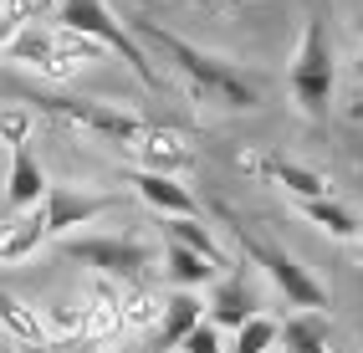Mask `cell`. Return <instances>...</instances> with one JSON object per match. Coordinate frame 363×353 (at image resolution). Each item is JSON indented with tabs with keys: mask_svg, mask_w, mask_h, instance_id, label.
Masks as SVG:
<instances>
[{
	"mask_svg": "<svg viewBox=\"0 0 363 353\" xmlns=\"http://www.w3.org/2000/svg\"><path fill=\"white\" fill-rule=\"evenodd\" d=\"M286 82H292V98L302 113L323 118L328 103H333V46H328V26L323 21H307L302 26V41H297V57H292V72H286Z\"/></svg>",
	"mask_w": 363,
	"mask_h": 353,
	"instance_id": "obj_4",
	"label": "cell"
},
{
	"mask_svg": "<svg viewBox=\"0 0 363 353\" xmlns=\"http://www.w3.org/2000/svg\"><path fill=\"white\" fill-rule=\"evenodd\" d=\"M358 256H363V230H358Z\"/></svg>",
	"mask_w": 363,
	"mask_h": 353,
	"instance_id": "obj_28",
	"label": "cell"
},
{
	"mask_svg": "<svg viewBox=\"0 0 363 353\" xmlns=\"http://www.w3.org/2000/svg\"><path fill=\"white\" fill-rule=\"evenodd\" d=\"M62 251L108 281H123V287H143V271L154 267V251L128 235H67Z\"/></svg>",
	"mask_w": 363,
	"mask_h": 353,
	"instance_id": "obj_5",
	"label": "cell"
},
{
	"mask_svg": "<svg viewBox=\"0 0 363 353\" xmlns=\"http://www.w3.org/2000/svg\"><path fill=\"white\" fill-rule=\"evenodd\" d=\"M52 184H46L41 164L31 149H11V174H6V215H26V210H41Z\"/></svg>",
	"mask_w": 363,
	"mask_h": 353,
	"instance_id": "obj_8",
	"label": "cell"
},
{
	"mask_svg": "<svg viewBox=\"0 0 363 353\" xmlns=\"http://www.w3.org/2000/svg\"><path fill=\"white\" fill-rule=\"evenodd\" d=\"M57 26L77 31V36H87V41H98L103 52H118V57L138 72L143 87H159L154 67H149V57H143V46H138V36L123 31V21H118L103 0H62V6H57Z\"/></svg>",
	"mask_w": 363,
	"mask_h": 353,
	"instance_id": "obj_2",
	"label": "cell"
},
{
	"mask_svg": "<svg viewBox=\"0 0 363 353\" xmlns=\"http://www.w3.org/2000/svg\"><path fill=\"white\" fill-rule=\"evenodd\" d=\"M128 184L149 200L164 220H195L200 215V205H195V195L184 190V184L174 179V174H149V169H138V174H128Z\"/></svg>",
	"mask_w": 363,
	"mask_h": 353,
	"instance_id": "obj_10",
	"label": "cell"
},
{
	"mask_svg": "<svg viewBox=\"0 0 363 353\" xmlns=\"http://www.w3.org/2000/svg\"><path fill=\"white\" fill-rule=\"evenodd\" d=\"M52 348H57V353H103V338H92V333H72V338H57Z\"/></svg>",
	"mask_w": 363,
	"mask_h": 353,
	"instance_id": "obj_24",
	"label": "cell"
},
{
	"mask_svg": "<svg viewBox=\"0 0 363 353\" xmlns=\"http://www.w3.org/2000/svg\"><path fill=\"white\" fill-rule=\"evenodd\" d=\"M210 318V302H200L195 292H174L164 302V327H159V353L169 348H184V338Z\"/></svg>",
	"mask_w": 363,
	"mask_h": 353,
	"instance_id": "obj_15",
	"label": "cell"
},
{
	"mask_svg": "<svg viewBox=\"0 0 363 353\" xmlns=\"http://www.w3.org/2000/svg\"><path fill=\"white\" fill-rule=\"evenodd\" d=\"M133 154H138V164H143L149 174H179V169H189V164H195L189 138L174 133V128H149V133L133 144Z\"/></svg>",
	"mask_w": 363,
	"mask_h": 353,
	"instance_id": "obj_9",
	"label": "cell"
},
{
	"mask_svg": "<svg viewBox=\"0 0 363 353\" xmlns=\"http://www.w3.org/2000/svg\"><path fill=\"white\" fill-rule=\"evenodd\" d=\"M220 333H225V327H215V323L205 318V323L195 327V333L184 338V348H179V353H230V343H225Z\"/></svg>",
	"mask_w": 363,
	"mask_h": 353,
	"instance_id": "obj_23",
	"label": "cell"
},
{
	"mask_svg": "<svg viewBox=\"0 0 363 353\" xmlns=\"http://www.w3.org/2000/svg\"><path fill=\"white\" fill-rule=\"evenodd\" d=\"M302 215H307L312 225H323L328 235H337V241H358V230H363V220L353 215V210H343L337 200H307Z\"/></svg>",
	"mask_w": 363,
	"mask_h": 353,
	"instance_id": "obj_21",
	"label": "cell"
},
{
	"mask_svg": "<svg viewBox=\"0 0 363 353\" xmlns=\"http://www.w3.org/2000/svg\"><path fill=\"white\" fill-rule=\"evenodd\" d=\"M46 235H52V225H46V210L6 215V225H0V262H6V267H21L26 256H36V251H41Z\"/></svg>",
	"mask_w": 363,
	"mask_h": 353,
	"instance_id": "obj_12",
	"label": "cell"
},
{
	"mask_svg": "<svg viewBox=\"0 0 363 353\" xmlns=\"http://www.w3.org/2000/svg\"><path fill=\"white\" fill-rule=\"evenodd\" d=\"M57 46H62V26H57V31H46V26H26L21 36H11V41H6V62L46 72V67H52V57H57Z\"/></svg>",
	"mask_w": 363,
	"mask_h": 353,
	"instance_id": "obj_17",
	"label": "cell"
},
{
	"mask_svg": "<svg viewBox=\"0 0 363 353\" xmlns=\"http://www.w3.org/2000/svg\"><path fill=\"white\" fill-rule=\"evenodd\" d=\"M0 323H6V333L16 348H41V343H52V323H46L41 308H31L26 297H16V292H0Z\"/></svg>",
	"mask_w": 363,
	"mask_h": 353,
	"instance_id": "obj_13",
	"label": "cell"
},
{
	"mask_svg": "<svg viewBox=\"0 0 363 353\" xmlns=\"http://www.w3.org/2000/svg\"><path fill=\"white\" fill-rule=\"evenodd\" d=\"M143 41H154L159 52L179 67V72L195 82V92H205V103H220V108H256L261 103V87L246 77V72H235L230 62H220V57H210V52H200V46H189L184 36H174V31H164V26H154V21H138L133 26Z\"/></svg>",
	"mask_w": 363,
	"mask_h": 353,
	"instance_id": "obj_1",
	"label": "cell"
},
{
	"mask_svg": "<svg viewBox=\"0 0 363 353\" xmlns=\"http://www.w3.org/2000/svg\"><path fill=\"white\" fill-rule=\"evenodd\" d=\"M26 128H31V118L21 113V108H11V113H6V138H11V149H26Z\"/></svg>",
	"mask_w": 363,
	"mask_h": 353,
	"instance_id": "obj_25",
	"label": "cell"
},
{
	"mask_svg": "<svg viewBox=\"0 0 363 353\" xmlns=\"http://www.w3.org/2000/svg\"><path fill=\"white\" fill-rule=\"evenodd\" d=\"M277 343H281V323H277V318H266V313H256V318L235 333L230 353H272Z\"/></svg>",
	"mask_w": 363,
	"mask_h": 353,
	"instance_id": "obj_22",
	"label": "cell"
},
{
	"mask_svg": "<svg viewBox=\"0 0 363 353\" xmlns=\"http://www.w3.org/2000/svg\"><path fill=\"white\" fill-rule=\"evenodd\" d=\"M36 113H52V118H62V123L92 128V133H103V138H133V144L149 133L123 108H108V103H92V98H62V92H57V98H36Z\"/></svg>",
	"mask_w": 363,
	"mask_h": 353,
	"instance_id": "obj_6",
	"label": "cell"
},
{
	"mask_svg": "<svg viewBox=\"0 0 363 353\" xmlns=\"http://www.w3.org/2000/svg\"><path fill=\"white\" fill-rule=\"evenodd\" d=\"M235 235H240V251H246L251 262H256L266 276H272V287H277L286 302H292L297 313H323V308H328V287H323V281L312 276L302 262H297V256H286L281 246L261 241L251 225H235Z\"/></svg>",
	"mask_w": 363,
	"mask_h": 353,
	"instance_id": "obj_3",
	"label": "cell"
},
{
	"mask_svg": "<svg viewBox=\"0 0 363 353\" xmlns=\"http://www.w3.org/2000/svg\"><path fill=\"white\" fill-rule=\"evenodd\" d=\"M16 353H57L52 343H41V348H16Z\"/></svg>",
	"mask_w": 363,
	"mask_h": 353,
	"instance_id": "obj_26",
	"label": "cell"
},
{
	"mask_svg": "<svg viewBox=\"0 0 363 353\" xmlns=\"http://www.w3.org/2000/svg\"><path fill=\"white\" fill-rule=\"evenodd\" d=\"M353 118H363V92H358V103H353Z\"/></svg>",
	"mask_w": 363,
	"mask_h": 353,
	"instance_id": "obj_27",
	"label": "cell"
},
{
	"mask_svg": "<svg viewBox=\"0 0 363 353\" xmlns=\"http://www.w3.org/2000/svg\"><path fill=\"white\" fill-rule=\"evenodd\" d=\"M164 302L149 287H123V327L128 333H149V327H164Z\"/></svg>",
	"mask_w": 363,
	"mask_h": 353,
	"instance_id": "obj_20",
	"label": "cell"
},
{
	"mask_svg": "<svg viewBox=\"0 0 363 353\" xmlns=\"http://www.w3.org/2000/svg\"><path fill=\"white\" fill-rule=\"evenodd\" d=\"M164 271L179 281V292H200V287H215V281H220V267L205 262V256L189 251V246H174V241L164 246Z\"/></svg>",
	"mask_w": 363,
	"mask_h": 353,
	"instance_id": "obj_16",
	"label": "cell"
},
{
	"mask_svg": "<svg viewBox=\"0 0 363 353\" xmlns=\"http://www.w3.org/2000/svg\"><path fill=\"white\" fill-rule=\"evenodd\" d=\"M164 230H169V241H174V246H189V251H200L205 256V262H215V267H230L225 262V251H220V241H215V230L195 215V220H164Z\"/></svg>",
	"mask_w": 363,
	"mask_h": 353,
	"instance_id": "obj_19",
	"label": "cell"
},
{
	"mask_svg": "<svg viewBox=\"0 0 363 353\" xmlns=\"http://www.w3.org/2000/svg\"><path fill=\"white\" fill-rule=\"evenodd\" d=\"M246 164H251V169H261V174H272L281 190H292L302 205H307V200H333L328 174L307 169V164H286V159H246Z\"/></svg>",
	"mask_w": 363,
	"mask_h": 353,
	"instance_id": "obj_14",
	"label": "cell"
},
{
	"mask_svg": "<svg viewBox=\"0 0 363 353\" xmlns=\"http://www.w3.org/2000/svg\"><path fill=\"white\" fill-rule=\"evenodd\" d=\"M210 323L215 327H225V333H240V327H246L261 308H256V297H251V287H246V281H240V276H220V281H215V287H210Z\"/></svg>",
	"mask_w": 363,
	"mask_h": 353,
	"instance_id": "obj_11",
	"label": "cell"
},
{
	"mask_svg": "<svg viewBox=\"0 0 363 353\" xmlns=\"http://www.w3.org/2000/svg\"><path fill=\"white\" fill-rule=\"evenodd\" d=\"M118 200L113 195H77L67 190V184H52V195H46V225H52V235H72L77 225H92L98 215H108Z\"/></svg>",
	"mask_w": 363,
	"mask_h": 353,
	"instance_id": "obj_7",
	"label": "cell"
},
{
	"mask_svg": "<svg viewBox=\"0 0 363 353\" xmlns=\"http://www.w3.org/2000/svg\"><path fill=\"white\" fill-rule=\"evenodd\" d=\"M358 72H363V52H358Z\"/></svg>",
	"mask_w": 363,
	"mask_h": 353,
	"instance_id": "obj_29",
	"label": "cell"
},
{
	"mask_svg": "<svg viewBox=\"0 0 363 353\" xmlns=\"http://www.w3.org/2000/svg\"><path fill=\"white\" fill-rule=\"evenodd\" d=\"M328 338H333L328 313H292L281 323V348L286 353H328Z\"/></svg>",
	"mask_w": 363,
	"mask_h": 353,
	"instance_id": "obj_18",
	"label": "cell"
}]
</instances>
